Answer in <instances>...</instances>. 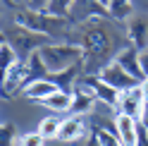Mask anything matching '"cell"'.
Returning a JSON list of instances; mask_svg holds the SVG:
<instances>
[{"mask_svg":"<svg viewBox=\"0 0 148 146\" xmlns=\"http://www.w3.org/2000/svg\"><path fill=\"white\" fill-rule=\"evenodd\" d=\"M3 41L10 43L12 48L19 53L22 60H29L34 53H38V50L43 48V45L53 43L48 36H43V34H38V31H34V29H26V26H22V24L7 26L5 34H3Z\"/></svg>","mask_w":148,"mask_h":146,"instance_id":"obj_4","label":"cell"},{"mask_svg":"<svg viewBox=\"0 0 148 146\" xmlns=\"http://www.w3.org/2000/svg\"><path fill=\"white\" fill-rule=\"evenodd\" d=\"M81 81H86V84L91 86V91H93L96 98H98V103L110 105V108H115V110H117V103H119V91H117V89L108 86L98 74H84Z\"/></svg>","mask_w":148,"mask_h":146,"instance_id":"obj_12","label":"cell"},{"mask_svg":"<svg viewBox=\"0 0 148 146\" xmlns=\"http://www.w3.org/2000/svg\"><path fill=\"white\" fill-rule=\"evenodd\" d=\"M141 5H143V12L148 14V0H141Z\"/></svg>","mask_w":148,"mask_h":146,"instance_id":"obj_28","label":"cell"},{"mask_svg":"<svg viewBox=\"0 0 148 146\" xmlns=\"http://www.w3.org/2000/svg\"><path fill=\"white\" fill-rule=\"evenodd\" d=\"M124 29H127V39L134 48H138V50L148 48V14L146 12H136L127 22Z\"/></svg>","mask_w":148,"mask_h":146,"instance_id":"obj_10","label":"cell"},{"mask_svg":"<svg viewBox=\"0 0 148 146\" xmlns=\"http://www.w3.org/2000/svg\"><path fill=\"white\" fill-rule=\"evenodd\" d=\"M29 81H31V65H29V60H19V65H14L12 70L5 72V77H3V94L12 96L14 91L24 89Z\"/></svg>","mask_w":148,"mask_h":146,"instance_id":"obj_9","label":"cell"},{"mask_svg":"<svg viewBox=\"0 0 148 146\" xmlns=\"http://www.w3.org/2000/svg\"><path fill=\"white\" fill-rule=\"evenodd\" d=\"M96 105H98V98H96L93 91H91V86L86 81H79V84L74 86V91H72V110H69V115L88 117L96 110Z\"/></svg>","mask_w":148,"mask_h":146,"instance_id":"obj_7","label":"cell"},{"mask_svg":"<svg viewBox=\"0 0 148 146\" xmlns=\"http://www.w3.org/2000/svg\"><path fill=\"white\" fill-rule=\"evenodd\" d=\"M138 62H141V72H143V79L148 77V48L138 53Z\"/></svg>","mask_w":148,"mask_h":146,"instance_id":"obj_24","label":"cell"},{"mask_svg":"<svg viewBox=\"0 0 148 146\" xmlns=\"http://www.w3.org/2000/svg\"><path fill=\"white\" fill-rule=\"evenodd\" d=\"M60 127H62V120H60V117L48 115V117H43V120L38 122L36 132H38L45 141H53V139H58V136H60Z\"/></svg>","mask_w":148,"mask_h":146,"instance_id":"obj_18","label":"cell"},{"mask_svg":"<svg viewBox=\"0 0 148 146\" xmlns=\"http://www.w3.org/2000/svg\"><path fill=\"white\" fill-rule=\"evenodd\" d=\"M141 89H143V96H146V103H148V77L141 81Z\"/></svg>","mask_w":148,"mask_h":146,"instance_id":"obj_26","label":"cell"},{"mask_svg":"<svg viewBox=\"0 0 148 146\" xmlns=\"http://www.w3.org/2000/svg\"><path fill=\"white\" fill-rule=\"evenodd\" d=\"M98 3H100V5H103L105 10H108V5H110V0H98Z\"/></svg>","mask_w":148,"mask_h":146,"instance_id":"obj_29","label":"cell"},{"mask_svg":"<svg viewBox=\"0 0 148 146\" xmlns=\"http://www.w3.org/2000/svg\"><path fill=\"white\" fill-rule=\"evenodd\" d=\"M38 55L43 60L45 70H48V77L60 74V72L69 70V67L84 65V48L77 43H69V41H53L48 45H43L38 50Z\"/></svg>","mask_w":148,"mask_h":146,"instance_id":"obj_3","label":"cell"},{"mask_svg":"<svg viewBox=\"0 0 148 146\" xmlns=\"http://www.w3.org/2000/svg\"><path fill=\"white\" fill-rule=\"evenodd\" d=\"M96 139L100 146H122V141H119V136L115 132H110V129H98L96 132Z\"/></svg>","mask_w":148,"mask_h":146,"instance_id":"obj_21","label":"cell"},{"mask_svg":"<svg viewBox=\"0 0 148 146\" xmlns=\"http://www.w3.org/2000/svg\"><path fill=\"white\" fill-rule=\"evenodd\" d=\"M22 5L26 10H34V12H45L48 10V0H22Z\"/></svg>","mask_w":148,"mask_h":146,"instance_id":"obj_23","label":"cell"},{"mask_svg":"<svg viewBox=\"0 0 148 146\" xmlns=\"http://www.w3.org/2000/svg\"><path fill=\"white\" fill-rule=\"evenodd\" d=\"M0 60H3V72H7V70H12L14 65H19V53H17L10 43H5L3 41V48H0Z\"/></svg>","mask_w":148,"mask_h":146,"instance_id":"obj_19","label":"cell"},{"mask_svg":"<svg viewBox=\"0 0 148 146\" xmlns=\"http://www.w3.org/2000/svg\"><path fill=\"white\" fill-rule=\"evenodd\" d=\"M134 0H110V5H108V17L110 19H115V22H129L134 17Z\"/></svg>","mask_w":148,"mask_h":146,"instance_id":"obj_16","label":"cell"},{"mask_svg":"<svg viewBox=\"0 0 148 146\" xmlns=\"http://www.w3.org/2000/svg\"><path fill=\"white\" fill-rule=\"evenodd\" d=\"M115 134L119 136L122 146H136L138 144V120H134L129 115H117Z\"/></svg>","mask_w":148,"mask_h":146,"instance_id":"obj_13","label":"cell"},{"mask_svg":"<svg viewBox=\"0 0 148 146\" xmlns=\"http://www.w3.org/2000/svg\"><path fill=\"white\" fill-rule=\"evenodd\" d=\"M143 108H146V96H143L141 84L134 86V89H129V91H122V94H119L117 115H129V117H134V120H141Z\"/></svg>","mask_w":148,"mask_h":146,"instance_id":"obj_6","label":"cell"},{"mask_svg":"<svg viewBox=\"0 0 148 146\" xmlns=\"http://www.w3.org/2000/svg\"><path fill=\"white\" fill-rule=\"evenodd\" d=\"M24 96L29 98V101H36V103H43L48 96H53L55 91H60L58 89V84L55 81H50V79H36V81H29L24 89Z\"/></svg>","mask_w":148,"mask_h":146,"instance_id":"obj_14","label":"cell"},{"mask_svg":"<svg viewBox=\"0 0 148 146\" xmlns=\"http://www.w3.org/2000/svg\"><path fill=\"white\" fill-rule=\"evenodd\" d=\"M17 146H45V139L38 132H26L17 139Z\"/></svg>","mask_w":148,"mask_h":146,"instance_id":"obj_22","label":"cell"},{"mask_svg":"<svg viewBox=\"0 0 148 146\" xmlns=\"http://www.w3.org/2000/svg\"><path fill=\"white\" fill-rule=\"evenodd\" d=\"M64 146H72V144H64Z\"/></svg>","mask_w":148,"mask_h":146,"instance_id":"obj_30","label":"cell"},{"mask_svg":"<svg viewBox=\"0 0 148 146\" xmlns=\"http://www.w3.org/2000/svg\"><path fill=\"white\" fill-rule=\"evenodd\" d=\"M98 77L103 79L108 86L117 89L119 94H122V91H129V89H134V86H138V84H141V81H138V79H134V77L129 74V72H127L122 65H119V62H115V60L110 62V65H105V67H103V72H100Z\"/></svg>","mask_w":148,"mask_h":146,"instance_id":"obj_5","label":"cell"},{"mask_svg":"<svg viewBox=\"0 0 148 146\" xmlns=\"http://www.w3.org/2000/svg\"><path fill=\"white\" fill-rule=\"evenodd\" d=\"M69 43L84 48V74H100L127 45V29L110 17H93L84 24L74 26Z\"/></svg>","mask_w":148,"mask_h":146,"instance_id":"obj_1","label":"cell"},{"mask_svg":"<svg viewBox=\"0 0 148 146\" xmlns=\"http://www.w3.org/2000/svg\"><path fill=\"white\" fill-rule=\"evenodd\" d=\"M14 24L34 29L48 36L50 41H69L74 34V24L69 22V17H58L50 12H34V10H26V7H19L14 12Z\"/></svg>","mask_w":148,"mask_h":146,"instance_id":"obj_2","label":"cell"},{"mask_svg":"<svg viewBox=\"0 0 148 146\" xmlns=\"http://www.w3.org/2000/svg\"><path fill=\"white\" fill-rule=\"evenodd\" d=\"M138 53H141L138 48H134V45H127V48L115 58V62H119V65H122L134 79L143 81V72H141V62H138Z\"/></svg>","mask_w":148,"mask_h":146,"instance_id":"obj_15","label":"cell"},{"mask_svg":"<svg viewBox=\"0 0 148 146\" xmlns=\"http://www.w3.org/2000/svg\"><path fill=\"white\" fill-rule=\"evenodd\" d=\"M43 105L53 113H69L72 110V94L69 91H55L53 96H48L43 101Z\"/></svg>","mask_w":148,"mask_h":146,"instance_id":"obj_17","label":"cell"},{"mask_svg":"<svg viewBox=\"0 0 148 146\" xmlns=\"http://www.w3.org/2000/svg\"><path fill=\"white\" fill-rule=\"evenodd\" d=\"M86 146H100V144H98V139H96V134L88 139V144H86Z\"/></svg>","mask_w":148,"mask_h":146,"instance_id":"obj_27","label":"cell"},{"mask_svg":"<svg viewBox=\"0 0 148 146\" xmlns=\"http://www.w3.org/2000/svg\"><path fill=\"white\" fill-rule=\"evenodd\" d=\"M86 134H88V117H84V115H69V117L62 120L58 139L62 144H72V141H79L81 136H86Z\"/></svg>","mask_w":148,"mask_h":146,"instance_id":"obj_11","label":"cell"},{"mask_svg":"<svg viewBox=\"0 0 148 146\" xmlns=\"http://www.w3.org/2000/svg\"><path fill=\"white\" fill-rule=\"evenodd\" d=\"M67 17H69V22L74 26H79V24H84L88 19H93V17H108V10L98 0H74Z\"/></svg>","mask_w":148,"mask_h":146,"instance_id":"obj_8","label":"cell"},{"mask_svg":"<svg viewBox=\"0 0 148 146\" xmlns=\"http://www.w3.org/2000/svg\"><path fill=\"white\" fill-rule=\"evenodd\" d=\"M72 3H74V0H48V10H45V12L58 14V17H67Z\"/></svg>","mask_w":148,"mask_h":146,"instance_id":"obj_20","label":"cell"},{"mask_svg":"<svg viewBox=\"0 0 148 146\" xmlns=\"http://www.w3.org/2000/svg\"><path fill=\"white\" fill-rule=\"evenodd\" d=\"M138 122H141V125L146 127V129H148V103H146V108H143V115H141V120H138Z\"/></svg>","mask_w":148,"mask_h":146,"instance_id":"obj_25","label":"cell"}]
</instances>
